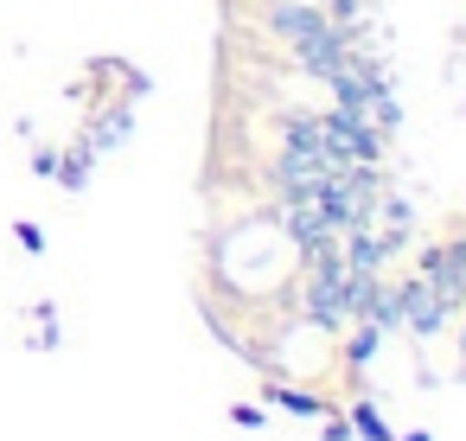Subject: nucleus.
<instances>
[{"instance_id":"1","label":"nucleus","mask_w":466,"mask_h":441,"mask_svg":"<svg viewBox=\"0 0 466 441\" xmlns=\"http://www.w3.org/2000/svg\"><path fill=\"white\" fill-rule=\"evenodd\" d=\"M421 282L441 294V301H466V237H453V243H434L428 256H421Z\"/></svg>"},{"instance_id":"2","label":"nucleus","mask_w":466,"mask_h":441,"mask_svg":"<svg viewBox=\"0 0 466 441\" xmlns=\"http://www.w3.org/2000/svg\"><path fill=\"white\" fill-rule=\"evenodd\" d=\"M396 307H402V326H409V333H421V339H434V333L447 326V313H453V301H441L421 275L396 288Z\"/></svg>"},{"instance_id":"3","label":"nucleus","mask_w":466,"mask_h":441,"mask_svg":"<svg viewBox=\"0 0 466 441\" xmlns=\"http://www.w3.org/2000/svg\"><path fill=\"white\" fill-rule=\"evenodd\" d=\"M460 352H466V333H460Z\"/></svg>"}]
</instances>
